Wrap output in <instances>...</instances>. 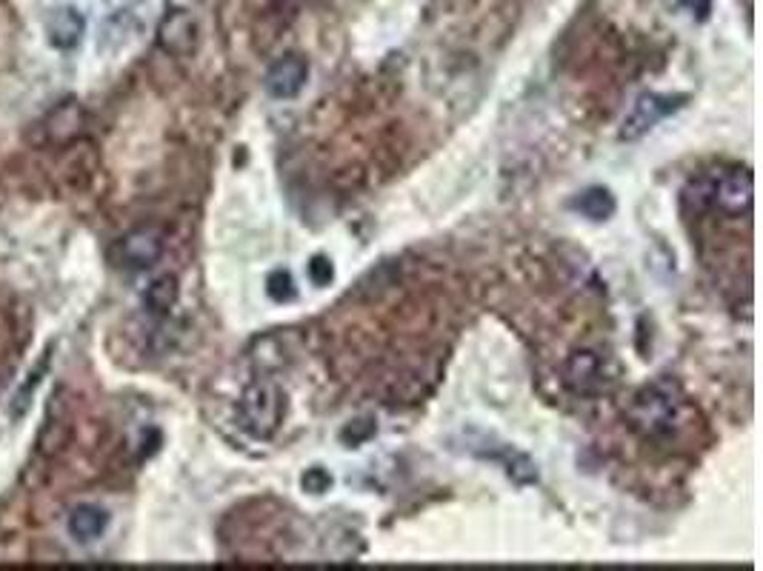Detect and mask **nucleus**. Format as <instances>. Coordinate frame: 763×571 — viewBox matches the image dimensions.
I'll return each instance as SVG.
<instances>
[{"label":"nucleus","mask_w":763,"mask_h":571,"mask_svg":"<svg viewBox=\"0 0 763 571\" xmlns=\"http://www.w3.org/2000/svg\"><path fill=\"white\" fill-rule=\"evenodd\" d=\"M680 409H684V391H680L678 380L658 377L632 398L630 409H626V423L646 440L669 438L678 425Z\"/></svg>","instance_id":"1"},{"label":"nucleus","mask_w":763,"mask_h":571,"mask_svg":"<svg viewBox=\"0 0 763 571\" xmlns=\"http://www.w3.org/2000/svg\"><path fill=\"white\" fill-rule=\"evenodd\" d=\"M287 418V391L269 377H258L246 386L238 400V420L249 438L269 440L278 434Z\"/></svg>","instance_id":"2"},{"label":"nucleus","mask_w":763,"mask_h":571,"mask_svg":"<svg viewBox=\"0 0 763 571\" xmlns=\"http://www.w3.org/2000/svg\"><path fill=\"white\" fill-rule=\"evenodd\" d=\"M695 195L687 192V197H695L700 209H714L727 217H746L755 203V177L750 169H729V172L714 174L695 181Z\"/></svg>","instance_id":"3"},{"label":"nucleus","mask_w":763,"mask_h":571,"mask_svg":"<svg viewBox=\"0 0 763 571\" xmlns=\"http://www.w3.org/2000/svg\"><path fill=\"white\" fill-rule=\"evenodd\" d=\"M687 100L689 95H660V91H644V95H637L632 112L626 115L624 123H621L617 138L624 140V143H635V140L646 138L660 120H666L669 115L684 109Z\"/></svg>","instance_id":"4"},{"label":"nucleus","mask_w":763,"mask_h":571,"mask_svg":"<svg viewBox=\"0 0 763 571\" xmlns=\"http://www.w3.org/2000/svg\"><path fill=\"white\" fill-rule=\"evenodd\" d=\"M163 249H166L163 231L154 229V226H140V229H132L120 237L118 244H115L112 258L120 269L147 272V269H152L163 258Z\"/></svg>","instance_id":"5"},{"label":"nucleus","mask_w":763,"mask_h":571,"mask_svg":"<svg viewBox=\"0 0 763 571\" xmlns=\"http://www.w3.org/2000/svg\"><path fill=\"white\" fill-rule=\"evenodd\" d=\"M466 452L475 454V457L481 460H492V463H501L506 472V477H509L515 486H535L538 483V463H535L529 454L518 452V449H512L509 443H495L492 438H486V434H481V446L477 443H472V440H466Z\"/></svg>","instance_id":"6"},{"label":"nucleus","mask_w":763,"mask_h":571,"mask_svg":"<svg viewBox=\"0 0 763 571\" xmlns=\"http://www.w3.org/2000/svg\"><path fill=\"white\" fill-rule=\"evenodd\" d=\"M563 384L574 391V395H583V398H592L598 391H603L606 384V363L598 352L592 348H578L567 357V366H563Z\"/></svg>","instance_id":"7"},{"label":"nucleus","mask_w":763,"mask_h":571,"mask_svg":"<svg viewBox=\"0 0 763 571\" xmlns=\"http://www.w3.org/2000/svg\"><path fill=\"white\" fill-rule=\"evenodd\" d=\"M309 80V63L301 55H283L264 75V86L275 100H292L303 91Z\"/></svg>","instance_id":"8"},{"label":"nucleus","mask_w":763,"mask_h":571,"mask_svg":"<svg viewBox=\"0 0 763 571\" xmlns=\"http://www.w3.org/2000/svg\"><path fill=\"white\" fill-rule=\"evenodd\" d=\"M158 46L172 57H190L197 46V23L186 9H169L158 26Z\"/></svg>","instance_id":"9"},{"label":"nucleus","mask_w":763,"mask_h":571,"mask_svg":"<svg viewBox=\"0 0 763 571\" xmlns=\"http://www.w3.org/2000/svg\"><path fill=\"white\" fill-rule=\"evenodd\" d=\"M86 35V18L75 7H57L46 14V41L61 52L80 46Z\"/></svg>","instance_id":"10"},{"label":"nucleus","mask_w":763,"mask_h":571,"mask_svg":"<svg viewBox=\"0 0 763 571\" xmlns=\"http://www.w3.org/2000/svg\"><path fill=\"white\" fill-rule=\"evenodd\" d=\"M569 209L592 220V224H606L617 212V201L606 186H589L569 201Z\"/></svg>","instance_id":"11"},{"label":"nucleus","mask_w":763,"mask_h":571,"mask_svg":"<svg viewBox=\"0 0 763 571\" xmlns=\"http://www.w3.org/2000/svg\"><path fill=\"white\" fill-rule=\"evenodd\" d=\"M69 535L75 537L77 543H95L98 537H104L106 526H109V515L100 506H92V503H80L69 511Z\"/></svg>","instance_id":"12"},{"label":"nucleus","mask_w":763,"mask_h":571,"mask_svg":"<svg viewBox=\"0 0 763 571\" xmlns=\"http://www.w3.org/2000/svg\"><path fill=\"white\" fill-rule=\"evenodd\" d=\"M178 300H181V283H178L175 274H161V278H154L152 283L147 286V292H143V306H147V312L154 314V317H166V314L178 306Z\"/></svg>","instance_id":"13"},{"label":"nucleus","mask_w":763,"mask_h":571,"mask_svg":"<svg viewBox=\"0 0 763 571\" xmlns=\"http://www.w3.org/2000/svg\"><path fill=\"white\" fill-rule=\"evenodd\" d=\"M267 294L275 303H289V300H294L298 289H294L292 274H289L287 269H275L267 278Z\"/></svg>","instance_id":"14"},{"label":"nucleus","mask_w":763,"mask_h":571,"mask_svg":"<svg viewBox=\"0 0 763 571\" xmlns=\"http://www.w3.org/2000/svg\"><path fill=\"white\" fill-rule=\"evenodd\" d=\"M332 474L326 472L323 466H312V468H307L303 472V477H301V488L307 492V495H312V497H321V495H326L332 488Z\"/></svg>","instance_id":"15"},{"label":"nucleus","mask_w":763,"mask_h":571,"mask_svg":"<svg viewBox=\"0 0 763 571\" xmlns=\"http://www.w3.org/2000/svg\"><path fill=\"white\" fill-rule=\"evenodd\" d=\"M375 432H378L375 420H352L344 432H341V440H344L346 446H361V443H366Z\"/></svg>","instance_id":"16"},{"label":"nucleus","mask_w":763,"mask_h":571,"mask_svg":"<svg viewBox=\"0 0 763 571\" xmlns=\"http://www.w3.org/2000/svg\"><path fill=\"white\" fill-rule=\"evenodd\" d=\"M332 278H335V266H332V260L326 255H315V258L309 260V280H312V286L323 289V286L332 283Z\"/></svg>","instance_id":"17"}]
</instances>
